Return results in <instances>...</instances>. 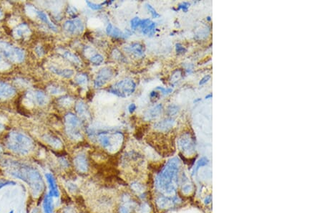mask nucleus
Instances as JSON below:
<instances>
[{"instance_id": "nucleus-15", "label": "nucleus", "mask_w": 322, "mask_h": 213, "mask_svg": "<svg viewBox=\"0 0 322 213\" xmlns=\"http://www.w3.org/2000/svg\"><path fill=\"white\" fill-rule=\"evenodd\" d=\"M163 110V105L161 103L158 104V105L152 107L151 108L147 110L144 116H145V118L146 120H153L161 116Z\"/></svg>"}, {"instance_id": "nucleus-2", "label": "nucleus", "mask_w": 322, "mask_h": 213, "mask_svg": "<svg viewBox=\"0 0 322 213\" xmlns=\"http://www.w3.org/2000/svg\"><path fill=\"white\" fill-rule=\"evenodd\" d=\"M7 146L11 151L19 154H27L33 149V142L25 134L12 131L6 140Z\"/></svg>"}, {"instance_id": "nucleus-37", "label": "nucleus", "mask_w": 322, "mask_h": 213, "mask_svg": "<svg viewBox=\"0 0 322 213\" xmlns=\"http://www.w3.org/2000/svg\"><path fill=\"white\" fill-rule=\"evenodd\" d=\"M16 182H12V181H0V189L2 187H6L8 185H15Z\"/></svg>"}, {"instance_id": "nucleus-24", "label": "nucleus", "mask_w": 322, "mask_h": 213, "mask_svg": "<svg viewBox=\"0 0 322 213\" xmlns=\"http://www.w3.org/2000/svg\"><path fill=\"white\" fill-rule=\"evenodd\" d=\"M43 207L45 213H52L53 212V206H52V197L49 195H47L44 198Z\"/></svg>"}, {"instance_id": "nucleus-34", "label": "nucleus", "mask_w": 322, "mask_h": 213, "mask_svg": "<svg viewBox=\"0 0 322 213\" xmlns=\"http://www.w3.org/2000/svg\"><path fill=\"white\" fill-rule=\"evenodd\" d=\"M175 50H176V52H177L178 54H179V55H180V54H183L186 52V49H185V47L180 44V43H177V44L175 45Z\"/></svg>"}, {"instance_id": "nucleus-29", "label": "nucleus", "mask_w": 322, "mask_h": 213, "mask_svg": "<svg viewBox=\"0 0 322 213\" xmlns=\"http://www.w3.org/2000/svg\"><path fill=\"white\" fill-rule=\"evenodd\" d=\"M145 6H146V8L148 10V12H150V14L152 15V17H153V18H158V17H160V14H158V12H157L156 10L155 9V8L153 7V6L151 5V4H145Z\"/></svg>"}, {"instance_id": "nucleus-32", "label": "nucleus", "mask_w": 322, "mask_h": 213, "mask_svg": "<svg viewBox=\"0 0 322 213\" xmlns=\"http://www.w3.org/2000/svg\"><path fill=\"white\" fill-rule=\"evenodd\" d=\"M189 6H190V3L188 2V1H183V2L179 4L178 7L177 8V10L181 9L184 12H187L189 9Z\"/></svg>"}, {"instance_id": "nucleus-49", "label": "nucleus", "mask_w": 322, "mask_h": 213, "mask_svg": "<svg viewBox=\"0 0 322 213\" xmlns=\"http://www.w3.org/2000/svg\"><path fill=\"white\" fill-rule=\"evenodd\" d=\"M1 60H2V58H1V54H0V61Z\"/></svg>"}, {"instance_id": "nucleus-10", "label": "nucleus", "mask_w": 322, "mask_h": 213, "mask_svg": "<svg viewBox=\"0 0 322 213\" xmlns=\"http://www.w3.org/2000/svg\"><path fill=\"white\" fill-rule=\"evenodd\" d=\"M141 32L144 35L153 36L155 34L156 30V23L150 19H143L141 20L140 26Z\"/></svg>"}, {"instance_id": "nucleus-46", "label": "nucleus", "mask_w": 322, "mask_h": 213, "mask_svg": "<svg viewBox=\"0 0 322 213\" xmlns=\"http://www.w3.org/2000/svg\"><path fill=\"white\" fill-rule=\"evenodd\" d=\"M200 100H201V98H197V99H195V100H194V103H197V102L200 101Z\"/></svg>"}, {"instance_id": "nucleus-4", "label": "nucleus", "mask_w": 322, "mask_h": 213, "mask_svg": "<svg viewBox=\"0 0 322 213\" xmlns=\"http://www.w3.org/2000/svg\"><path fill=\"white\" fill-rule=\"evenodd\" d=\"M65 129L68 137L73 140H79L82 138L80 132L81 121L78 116L69 113L65 117Z\"/></svg>"}, {"instance_id": "nucleus-13", "label": "nucleus", "mask_w": 322, "mask_h": 213, "mask_svg": "<svg viewBox=\"0 0 322 213\" xmlns=\"http://www.w3.org/2000/svg\"><path fill=\"white\" fill-rule=\"evenodd\" d=\"M15 90L9 84L0 81V100H5L14 96Z\"/></svg>"}, {"instance_id": "nucleus-43", "label": "nucleus", "mask_w": 322, "mask_h": 213, "mask_svg": "<svg viewBox=\"0 0 322 213\" xmlns=\"http://www.w3.org/2000/svg\"><path fill=\"white\" fill-rule=\"evenodd\" d=\"M212 97H213V94L212 93H209V94H208L207 96H206L205 98H206V99H211V98H212Z\"/></svg>"}, {"instance_id": "nucleus-5", "label": "nucleus", "mask_w": 322, "mask_h": 213, "mask_svg": "<svg viewBox=\"0 0 322 213\" xmlns=\"http://www.w3.org/2000/svg\"><path fill=\"white\" fill-rule=\"evenodd\" d=\"M0 51L13 62H21L25 58V52L22 50L4 41H0Z\"/></svg>"}, {"instance_id": "nucleus-19", "label": "nucleus", "mask_w": 322, "mask_h": 213, "mask_svg": "<svg viewBox=\"0 0 322 213\" xmlns=\"http://www.w3.org/2000/svg\"><path fill=\"white\" fill-rule=\"evenodd\" d=\"M30 35V30L27 25L22 24L13 30V36L17 39L27 38Z\"/></svg>"}, {"instance_id": "nucleus-25", "label": "nucleus", "mask_w": 322, "mask_h": 213, "mask_svg": "<svg viewBox=\"0 0 322 213\" xmlns=\"http://www.w3.org/2000/svg\"><path fill=\"white\" fill-rule=\"evenodd\" d=\"M89 59L91 63L94 65H100L104 61L103 56L97 52L92 54V55L90 56Z\"/></svg>"}, {"instance_id": "nucleus-26", "label": "nucleus", "mask_w": 322, "mask_h": 213, "mask_svg": "<svg viewBox=\"0 0 322 213\" xmlns=\"http://www.w3.org/2000/svg\"><path fill=\"white\" fill-rule=\"evenodd\" d=\"M75 81L80 86L85 85L88 82L87 76L86 74H85V73H80V74L77 75L76 77H75Z\"/></svg>"}, {"instance_id": "nucleus-45", "label": "nucleus", "mask_w": 322, "mask_h": 213, "mask_svg": "<svg viewBox=\"0 0 322 213\" xmlns=\"http://www.w3.org/2000/svg\"><path fill=\"white\" fill-rule=\"evenodd\" d=\"M4 129V126H3L1 123H0V131H2Z\"/></svg>"}, {"instance_id": "nucleus-1", "label": "nucleus", "mask_w": 322, "mask_h": 213, "mask_svg": "<svg viewBox=\"0 0 322 213\" xmlns=\"http://www.w3.org/2000/svg\"><path fill=\"white\" fill-rule=\"evenodd\" d=\"M11 168L13 169L11 172V174L14 177L27 182L31 187L34 195H38L41 193L43 190L42 179L36 169L17 162L12 163Z\"/></svg>"}, {"instance_id": "nucleus-7", "label": "nucleus", "mask_w": 322, "mask_h": 213, "mask_svg": "<svg viewBox=\"0 0 322 213\" xmlns=\"http://www.w3.org/2000/svg\"><path fill=\"white\" fill-rule=\"evenodd\" d=\"M64 29L69 34L79 35L82 34L85 30L84 22L80 18L67 20L64 24Z\"/></svg>"}, {"instance_id": "nucleus-23", "label": "nucleus", "mask_w": 322, "mask_h": 213, "mask_svg": "<svg viewBox=\"0 0 322 213\" xmlns=\"http://www.w3.org/2000/svg\"><path fill=\"white\" fill-rule=\"evenodd\" d=\"M44 139L46 141V142H47L49 145L52 146L55 148L59 149L62 146V143L57 138L52 137L51 135H45L44 137Z\"/></svg>"}, {"instance_id": "nucleus-14", "label": "nucleus", "mask_w": 322, "mask_h": 213, "mask_svg": "<svg viewBox=\"0 0 322 213\" xmlns=\"http://www.w3.org/2000/svg\"><path fill=\"white\" fill-rule=\"evenodd\" d=\"M74 164L79 172H86L88 170V161L85 155L79 154L74 159Z\"/></svg>"}, {"instance_id": "nucleus-28", "label": "nucleus", "mask_w": 322, "mask_h": 213, "mask_svg": "<svg viewBox=\"0 0 322 213\" xmlns=\"http://www.w3.org/2000/svg\"><path fill=\"white\" fill-rule=\"evenodd\" d=\"M179 110V107L178 105L171 104L168 105L167 108V114L168 116H173L178 113Z\"/></svg>"}, {"instance_id": "nucleus-33", "label": "nucleus", "mask_w": 322, "mask_h": 213, "mask_svg": "<svg viewBox=\"0 0 322 213\" xmlns=\"http://www.w3.org/2000/svg\"><path fill=\"white\" fill-rule=\"evenodd\" d=\"M155 91H159V92H161L162 94H163V95H168V94L171 93L173 92L172 88H166L160 87V86L156 87Z\"/></svg>"}, {"instance_id": "nucleus-20", "label": "nucleus", "mask_w": 322, "mask_h": 213, "mask_svg": "<svg viewBox=\"0 0 322 213\" xmlns=\"http://www.w3.org/2000/svg\"><path fill=\"white\" fill-rule=\"evenodd\" d=\"M173 124L174 120L172 118H168L155 123L154 124V128L158 131H166L171 129Z\"/></svg>"}, {"instance_id": "nucleus-6", "label": "nucleus", "mask_w": 322, "mask_h": 213, "mask_svg": "<svg viewBox=\"0 0 322 213\" xmlns=\"http://www.w3.org/2000/svg\"><path fill=\"white\" fill-rule=\"evenodd\" d=\"M114 76V71L110 68H103L97 72L94 79V86L96 88H100L105 86Z\"/></svg>"}, {"instance_id": "nucleus-41", "label": "nucleus", "mask_w": 322, "mask_h": 213, "mask_svg": "<svg viewBox=\"0 0 322 213\" xmlns=\"http://www.w3.org/2000/svg\"><path fill=\"white\" fill-rule=\"evenodd\" d=\"M113 25H112L111 23H109L108 25H107V28H106V33L107 35H110V33H111V31L112 30H113Z\"/></svg>"}, {"instance_id": "nucleus-44", "label": "nucleus", "mask_w": 322, "mask_h": 213, "mask_svg": "<svg viewBox=\"0 0 322 213\" xmlns=\"http://www.w3.org/2000/svg\"><path fill=\"white\" fill-rule=\"evenodd\" d=\"M3 17H4V14H3V12H1V10L0 9V20H1Z\"/></svg>"}, {"instance_id": "nucleus-3", "label": "nucleus", "mask_w": 322, "mask_h": 213, "mask_svg": "<svg viewBox=\"0 0 322 213\" xmlns=\"http://www.w3.org/2000/svg\"><path fill=\"white\" fill-rule=\"evenodd\" d=\"M135 89V82L132 78H126L113 84L108 91L118 97L127 98L133 94Z\"/></svg>"}, {"instance_id": "nucleus-17", "label": "nucleus", "mask_w": 322, "mask_h": 213, "mask_svg": "<svg viewBox=\"0 0 322 213\" xmlns=\"http://www.w3.org/2000/svg\"><path fill=\"white\" fill-rule=\"evenodd\" d=\"M49 69L54 74H56L57 76L63 77V78H70L74 75V71L73 70H71V69L61 68H59V67L54 66V65H52V66L49 67Z\"/></svg>"}, {"instance_id": "nucleus-9", "label": "nucleus", "mask_w": 322, "mask_h": 213, "mask_svg": "<svg viewBox=\"0 0 322 213\" xmlns=\"http://www.w3.org/2000/svg\"><path fill=\"white\" fill-rule=\"evenodd\" d=\"M124 50L129 55L136 58H141L145 55V49L143 45L139 42H133L124 47Z\"/></svg>"}, {"instance_id": "nucleus-48", "label": "nucleus", "mask_w": 322, "mask_h": 213, "mask_svg": "<svg viewBox=\"0 0 322 213\" xmlns=\"http://www.w3.org/2000/svg\"><path fill=\"white\" fill-rule=\"evenodd\" d=\"M36 211H37V209H35V210H33V212H32V213H37V212H36Z\"/></svg>"}, {"instance_id": "nucleus-35", "label": "nucleus", "mask_w": 322, "mask_h": 213, "mask_svg": "<svg viewBox=\"0 0 322 213\" xmlns=\"http://www.w3.org/2000/svg\"><path fill=\"white\" fill-rule=\"evenodd\" d=\"M60 101V103L62 104L64 106H65V105L69 106V105H71L73 100H72L71 98H64L63 99H61Z\"/></svg>"}, {"instance_id": "nucleus-18", "label": "nucleus", "mask_w": 322, "mask_h": 213, "mask_svg": "<svg viewBox=\"0 0 322 213\" xmlns=\"http://www.w3.org/2000/svg\"><path fill=\"white\" fill-rule=\"evenodd\" d=\"M75 110L78 116L81 117L82 118L87 119L90 117V113H89V110H88L87 105L82 100H79L75 105Z\"/></svg>"}, {"instance_id": "nucleus-47", "label": "nucleus", "mask_w": 322, "mask_h": 213, "mask_svg": "<svg viewBox=\"0 0 322 213\" xmlns=\"http://www.w3.org/2000/svg\"><path fill=\"white\" fill-rule=\"evenodd\" d=\"M207 20H208V21H211V17H207Z\"/></svg>"}, {"instance_id": "nucleus-22", "label": "nucleus", "mask_w": 322, "mask_h": 213, "mask_svg": "<svg viewBox=\"0 0 322 213\" xmlns=\"http://www.w3.org/2000/svg\"><path fill=\"white\" fill-rule=\"evenodd\" d=\"M130 33L128 30H127V32H125V33H123L120 29L116 28V27H113L110 35L113 38H118V39H125V38L130 36Z\"/></svg>"}, {"instance_id": "nucleus-12", "label": "nucleus", "mask_w": 322, "mask_h": 213, "mask_svg": "<svg viewBox=\"0 0 322 213\" xmlns=\"http://www.w3.org/2000/svg\"><path fill=\"white\" fill-rule=\"evenodd\" d=\"M27 98L30 100H34L37 104L39 105H44L47 103L48 98L45 93L42 91H36L32 93H30L27 94Z\"/></svg>"}, {"instance_id": "nucleus-27", "label": "nucleus", "mask_w": 322, "mask_h": 213, "mask_svg": "<svg viewBox=\"0 0 322 213\" xmlns=\"http://www.w3.org/2000/svg\"><path fill=\"white\" fill-rule=\"evenodd\" d=\"M47 91L52 95H59L64 92V89L57 86H50L47 88Z\"/></svg>"}, {"instance_id": "nucleus-31", "label": "nucleus", "mask_w": 322, "mask_h": 213, "mask_svg": "<svg viewBox=\"0 0 322 213\" xmlns=\"http://www.w3.org/2000/svg\"><path fill=\"white\" fill-rule=\"evenodd\" d=\"M140 22H141V20L138 17H134V18L132 19V20H131L130 21L131 29H132V30H135L136 29L139 28V26H140Z\"/></svg>"}, {"instance_id": "nucleus-40", "label": "nucleus", "mask_w": 322, "mask_h": 213, "mask_svg": "<svg viewBox=\"0 0 322 213\" xmlns=\"http://www.w3.org/2000/svg\"><path fill=\"white\" fill-rule=\"evenodd\" d=\"M136 108H137V106H136L135 104L131 103L130 105L128 106V111L130 112V113H133L135 110H136Z\"/></svg>"}, {"instance_id": "nucleus-51", "label": "nucleus", "mask_w": 322, "mask_h": 213, "mask_svg": "<svg viewBox=\"0 0 322 213\" xmlns=\"http://www.w3.org/2000/svg\"><path fill=\"white\" fill-rule=\"evenodd\" d=\"M1 147H0V154H1Z\"/></svg>"}, {"instance_id": "nucleus-50", "label": "nucleus", "mask_w": 322, "mask_h": 213, "mask_svg": "<svg viewBox=\"0 0 322 213\" xmlns=\"http://www.w3.org/2000/svg\"><path fill=\"white\" fill-rule=\"evenodd\" d=\"M9 213H14V210H11Z\"/></svg>"}, {"instance_id": "nucleus-36", "label": "nucleus", "mask_w": 322, "mask_h": 213, "mask_svg": "<svg viewBox=\"0 0 322 213\" xmlns=\"http://www.w3.org/2000/svg\"><path fill=\"white\" fill-rule=\"evenodd\" d=\"M139 213H148L149 212V206L147 204H142L140 207H139Z\"/></svg>"}, {"instance_id": "nucleus-42", "label": "nucleus", "mask_w": 322, "mask_h": 213, "mask_svg": "<svg viewBox=\"0 0 322 213\" xmlns=\"http://www.w3.org/2000/svg\"><path fill=\"white\" fill-rule=\"evenodd\" d=\"M158 93L159 92H157V91H152L151 93H150V97L151 99H153V98H156L158 96Z\"/></svg>"}, {"instance_id": "nucleus-8", "label": "nucleus", "mask_w": 322, "mask_h": 213, "mask_svg": "<svg viewBox=\"0 0 322 213\" xmlns=\"http://www.w3.org/2000/svg\"><path fill=\"white\" fill-rule=\"evenodd\" d=\"M25 9H26L27 14H28L29 16H30V17H33V16L35 15L37 16L39 20H41L43 22L47 24V26L49 27L51 30H54V31H56V30H57V27H56L55 25L51 22L50 20L49 19V17H48L47 14L44 13V12H42V11H40V10H38V9H36V8H35L31 5H27L26 7H25Z\"/></svg>"}, {"instance_id": "nucleus-16", "label": "nucleus", "mask_w": 322, "mask_h": 213, "mask_svg": "<svg viewBox=\"0 0 322 213\" xmlns=\"http://www.w3.org/2000/svg\"><path fill=\"white\" fill-rule=\"evenodd\" d=\"M58 52L62 57H65L68 61L72 62L74 65H77V66H80L81 65V60H80L79 57L76 55H75L74 53L70 52V51L65 49H59Z\"/></svg>"}, {"instance_id": "nucleus-30", "label": "nucleus", "mask_w": 322, "mask_h": 213, "mask_svg": "<svg viewBox=\"0 0 322 213\" xmlns=\"http://www.w3.org/2000/svg\"><path fill=\"white\" fill-rule=\"evenodd\" d=\"M86 4H87V6L90 9H93V10H100L102 9L103 7V4H96V3L92 2V1H86Z\"/></svg>"}, {"instance_id": "nucleus-39", "label": "nucleus", "mask_w": 322, "mask_h": 213, "mask_svg": "<svg viewBox=\"0 0 322 213\" xmlns=\"http://www.w3.org/2000/svg\"><path fill=\"white\" fill-rule=\"evenodd\" d=\"M77 12H78V11H77L76 8L73 7H68V14L70 16H75L77 14Z\"/></svg>"}, {"instance_id": "nucleus-21", "label": "nucleus", "mask_w": 322, "mask_h": 213, "mask_svg": "<svg viewBox=\"0 0 322 213\" xmlns=\"http://www.w3.org/2000/svg\"><path fill=\"white\" fill-rule=\"evenodd\" d=\"M46 177L49 184V187H50V192H49V196L50 197H58L59 192L57 190V187L56 185L55 180H54L53 176L50 174H46Z\"/></svg>"}, {"instance_id": "nucleus-38", "label": "nucleus", "mask_w": 322, "mask_h": 213, "mask_svg": "<svg viewBox=\"0 0 322 213\" xmlns=\"http://www.w3.org/2000/svg\"><path fill=\"white\" fill-rule=\"evenodd\" d=\"M210 79H211V76H210V75L205 76L203 78H202V79H201V81H200L199 82V85L200 86H203V85H204L205 83H207Z\"/></svg>"}, {"instance_id": "nucleus-11", "label": "nucleus", "mask_w": 322, "mask_h": 213, "mask_svg": "<svg viewBox=\"0 0 322 213\" xmlns=\"http://www.w3.org/2000/svg\"><path fill=\"white\" fill-rule=\"evenodd\" d=\"M117 134H114L113 135H108L107 133L104 132L101 133L98 135V142L102 146L103 148L107 149L113 150V147L115 146V144L113 142V139L115 138Z\"/></svg>"}]
</instances>
